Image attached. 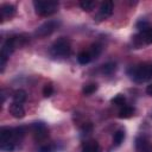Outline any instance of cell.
<instances>
[{
  "instance_id": "cell-15",
  "label": "cell",
  "mask_w": 152,
  "mask_h": 152,
  "mask_svg": "<svg viewBox=\"0 0 152 152\" xmlns=\"http://www.w3.org/2000/svg\"><path fill=\"white\" fill-rule=\"evenodd\" d=\"M134 114V108L131 106H122V108L119 110V118L120 119H128Z\"/></svg>"
},
{
  "instance_id": "cell-4",
  "label": "cell",
  "mask_w": 152,
  "mask_h": 152,
  "mask_svg": "<svg viewBox=\"0 0 152 152\" xmlns=\"http://www.w3.org/2000/svg\"><path fill=\"white\" fill-rule=\"evenodd\" d=\"M33 7L37 14L42 15V17H49L53 13L57 12L58 10V2L57 1H52V0H48V1H42V0H36L33 1Z\"/></svg>"
},
{
  "instance_id": "cell-3",
  "label": "cell",
  "mask_w": 152,
  "mask_h": 152,
  "mask_svg": "<svg viewBox=\"0 0 152 152\" xmlns=\"http://www.w3.org/2000/svg\"><path fill=\"white\" fill-rule=\"evenodd\" d=\"M71 46L70 42L66 38L57 39L50 48V55L53 58H66L70 55Z\"/></svg>"
},
{
  "instance_id": "cell-16",
  "label": "cell",
  "mask_w": 152,
  "mask_h": 152,
  "mask_svg": "<svg viewBox=\"0 0 152 152\" xmlns=\"http://www.w3.org/2000/svg\"><path fill=\"white\" fill-rule=\"evenodd\" d=\"M91 59H93V57H91V55H90L89 51H81L77 55V61H78L80 64H83V65L84 64H88Z\"/></svg>"
},
{
  "instance_id": "cell-24",
  "label": "cell",
  "mask_w": 152,
  "mask_h": 152,
  "mask_svg": "<svg viewBox=\"0 0 152 152\" xmlns=\"http://www.w3.org/2000/svg\"><path fill=\"white\" fill-rule=\"evenodd\" d=\"M38 152H53V147L51 145H44L39 148Z\"/></svg>"
},
{
  "instance_id": "cell-22",
  "label": "cell",
  "mask_w": 152,
  "mask_h": 152,
  "mask_svg": "<svg viewBox=\"0 0 152 152\" xmlns=\"http://www.w3.org/2000/svg\"><path fill=\"white\" fill-rule=\"evenodd\" d=\"M125 101H126V99H125V96L121 95V94L115 95V96L110 100V102H112L113 104H115V106H124V104H125Z\"/></svg>"
},
{
  "instance_id": "cell-17",
  "label": "cell",
  "mask_w": 152,
  "mask_h": 152,
  "mask_svg": "<svg viewBox=\"0 0 152 152\" xmlns=\"http://www.w3.org/2000/svg\"><path fill=\"white\" fill-rule=\"evenodd\" d=\"M124 139H125V131H124V129H119V131H116V132L114 133L113 142H114L116 146H119V145H121V142L124 141Z\"/></svg>"
},
{
  "instance_id": "cell-9",
  "label": "cell",
  "mask_w": 152,
  "mask_h": 152,
  "mask_svg": "<svg viewBox=\"0 0 152 152\" xmlns=\"http://www.w3.org/2000/svg\"><path fill=\"white\" fill-rule=\"evenodd\" d=\"M114 10V5L112 1H104L101 4L100 8H99V13H97V19L99 20H104L107 18H109L113 13Z\"/></svg>"
},
{
  "instance_id": "cell-7",
  "label": "cell",
  "mask_w": 152,
  "mask_h": 152,
  "mask_svg": "<svg viewBox=\"0 0 152 152\" xmlns=\"http://www.w3.org/2000/svg\"><path fill=\"white\" fill-rule=\"evenodd\" d=\"M133 40H134V45L137 48H141L144 45L152 44V27L148 26V27L141 30L137 36H134Z\"/></svg>"
},
{
  "instance_id": "cell-25",
  "label": "cell",
  "mask_w": 152,
  "mask_h": 152,
  "mask_svg": "<svg viewBox=\"0 0 152 152\" xmlns=\"http://www.w3.org/2000/svg\"><path fill=\"white\" fill-rule=\"evenodd\" d=\"M146 93H147L150 96H152V83H151L150 86H147V88H146Z\"/></svg>"
},
{
  "instance_id": "cell-5",
  "label": "cell",
  "mask_w": 152,
  "mask_h": 152,
  "mask_svg": "<svg viewBox=\"0 0 152 152\" xmlns=\"http://www.w3.org/2000/svg\"><path fill=\"white\" fill-rule=\"evenodd\" d=\"M17 48H18V46H17V42H15V37H14V36L11 37V38H8V39L4 43L2 48H1V51H0V71H1V72L4 71L5 65H6V63H7L8 58H10V56L13 53V51H14Z\"/></svg>"
},
{
  "instance_id": "cell-8",
  "label": "cell",
  "mask_w": 152,
  "mask_h": 152,
  "mask_svg": "<svg viewBox=\"0 0 152 152\" xmlns=\"http://www.w3.org/2000/svg\"><path fill=\"white\" fill-rule=\"evenodd\" d=\"M31 131H32V134H33L36 140H44L49 135V131H48L46 125L44 122H40V121L33 122L31 126Z\"/></svg>"
},
{
  "instance_id": "cell-10",
  "label": "cell",
  "mask_w": 152,
  "mask_h": 152,
  "mask_svg": "<svg viewBox=\"0 0 152 152\" xmlns=\"http://www.w3.org/2000/svg\"><path fill=\"white\" fill-rule=\"evenodd\" d=\"M135 148L137 152H152V144L146 137L139 135L135 138Z\"/></svg>"
},
{
  "instance_id": "cell-2",
  "label": "cell",
  "mask_w": 152,
  "mask_h": 152,
  "mask_svg": "<svg viewBox=\"0 0 152 152\" xmlns=\"http://www.w3.org/2000/svg\"><path fill=\"white\" fill-rule=\"evenodd\" d=\"M129 77L137 83H144L152 80V64H139L128 70Z\"/></svg>"
},
{
  "instance_id": "cell-11",
  "label": "cell",
  "mask_w": 152,
  "mask_h": 152,
  "mask_svg": "<svg viewBox=\"0 0 152 152\" xmlns=\"http://www.w3.org/2000/svg\"><path fill=\"white\" fill-rule=\"evenodd\" d=\"M15 13V7L11 4H4L1 5L0 7V18H1V21L6 20V19H10L14 15Z\"/></svg>"
},
{
  "instance_id": "cell-13",
  "label": "cell",
  "mask_w": 152,
  "mask_h": 152,
  "mask_svg": "<svg viewBox=\"0 0 152 152\" xmlns=\"http://www.w3.org/2000/svg\"><path fill=\"white\" fill-rule=\"evenodd\" d=\"M82 152H100V146H99L97 141L89 140V141H86L83 144Z\"/></svg>"
},
{
  "instance_id": "cell-1",
  "label": "cell",
  "mask_w": 152,
  "mask_h": 152,
  "mask_svg": "<svg viewBox=\"0 0 152 152\" xmlns=\"http://www.w3.org/2000/svg\"><path fill=\"white\" fill-rule=\"evenodd\" d=\"M25 129L23 127L10 128L2 127L0 129V150L4 152H12L18 141L23 139Z\"/></svg>"
},
{
  "instance_id": "cell-6",
  "label": "cell",
  "mask_w": 152,
  "mask_h": 152,
  "mask_svg": "<svg viewBox=\"0 0 152 152\" xmlns=\"http://www.w3.org/2000/svg\"><path fill=\"white\" fill-rule=\"evenodd\" d=\"M59 26V21L57 20H48L45 23H43L40 26H38L34 31V36L38 38H44L50 36L51 33H53Z\"/></svg>"
},
{
  "instance_id": "cell-20",
  "label": "cell",
  "mask_w": 152,
  "mask_h": 152,
  "mask_svg": "<svg viewBox=\"0 0 152 152\" xmlns=\"http://www.w3.org/2000/svg\"><path fill=\"white\" fill-rule=\"evenodd\" d=\"M115 68H116L115 63H113V62L106 63V64L102 65V72L106 74V75H110L113 71H115Z\"/></svg>"
},
{
  "instance_id": "cell-21",
  "label": "cell",
  "mask_w": 152,
  "mask_h": 152,
  "mask_svg": "<svg viewBox=\"0 0 152 152\" xmlns=\"http://www.w3.org/2000/svg\"><path fill=\"white\" fill-rule=\"evenodd\" d=\"M96 89H97V84H96V83H89V84H86V86L83 87L82 91H83L84 95H90V94H93L94 91H96Z\"/></svg>"
},
{
  "instance_id": "cell-19",
  "label": "cell",
  "mask_w": 152,
  "mask_h": 152,
  "mask_svg": "<svg viewBox=\"0 0 152 152\" xmlns=\"http://www.w3.org/2000/svg\"><path fill=\"white\" fill-rule=\"evenodd\" d=\"M80 6H81V8H82L83 11L90 12V11L95 7V2H94V1H90V0H83V1L80 2Z\"/></svg>"
},
{
  "instance_id": "cell-23",
  "label": "cell",
  "mask_w": 152,
  "mask_h": 152,
  "mask_svg": "<svg viewBox=\"0 0 152 152\" xmlns=\"http://www.w3.org/2000/svg\"><path fill=\"white\" fill-rule=\"evenodd\" d=\"M53 93V87L51 84H45L44 88H43V95L44 97H50Z\"/></svg>"
},
{
  "instance_id": "cell-12",
  "label": "cell",
  "mask_w": 152,
  "mask_h": 152,
  "mask_svg": "<svg viewBox=\"0 0 152 152\" xmlns=\"http://www.w3.org/2000/svg\"><path fill=\"white\" fill-rule=\"evenodd\" d=\"M11 115L15 119H21L25 116V109L23 107L21 103H15V102H12L10 104V108H8Z\"/></svg>"
},
{
  "instance_id": "cell-14",
  "label": "cell",
  "mask_w": 152,
  "mask_h": 152,
  "mask_svg": "<svg viewBox=\"0 0 152 152\" xmlns=\"http://www.w3.org/2000/svg\"><path fill=\"white\" fill-rule=\"evenodd\" d=\"M12 99H13V102H15V103H24L27 99L26 91L23 90V89H17V90L13 91Z\"/></svg>"
},
{
  "instance_id": "cell-18",
  "label": "cell",
  "mask_w": 152,
  "mask_h": 152,
  "mask_svg": "<svg viewBox=\"0 0 152 152\" xmlns=\"http://www.w3.org/2000/svg\"><path fill=\"white\" fill-rule=\"evenodd\" d=\"M101 51H102V46H101L100 44H97V43L93 44V45L90 46V49H89V52H90V55H91L93 58H97V57L100 56Z\"/></svg>"
}]
</instances>
